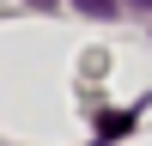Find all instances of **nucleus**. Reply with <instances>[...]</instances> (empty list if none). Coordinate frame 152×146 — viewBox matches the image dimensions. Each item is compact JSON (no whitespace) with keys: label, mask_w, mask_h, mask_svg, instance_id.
<instances>
[{"label":"nucleus","mask_w":152,"mask_h":146,"mask_svg":"<svg viewBox=\"0 0 152 146\" xmlns=\"http://www.w3.org/2000/svg\"><path fill=\"white\" fill-rule=\"evenodd\" d=\"M73 6H79V12H91V18H116V12H122V0H73Z\"/></svg>","instance_id":"1"},{"label":"nucleus","mask_w":152,"mask_h":146,"mask_svg":"<svg viewBox=\"0 0 152 146\" xmlns=\"http://www.w3.org/2000/svg\"><path fill=\"white\" fill-rule=\"evenodd\" d=\"M128 122H134V116H104V140H116V134H128Z\"/></svg>","instance_id":"2"},{"label":"nucleus","mask_w":152,"mask_h":146,"mask_svg":"<svg viewBox=\"0 0 152 146\" xmlns=\"http://www.w3.org/2000/svg\"><path fill=\"white\" fill-rule=\"evenodd\" d=\"M128 6H134V12H152V0H128Z\"/></svg>","instance_id":"3"},{"label":"nucleus","mask_w":152,"mask_h":146,"mask_svg":"<svg viewBox=\"0 0 152 146\" xmlns=\"http://www.w3.org/2000/svg\"><path fill=\"white\" fill-rule=\"evenodd\" d=\"M24 6H55V0H24Z\"/></svg>","instance_id":"4"}]
</instances>
